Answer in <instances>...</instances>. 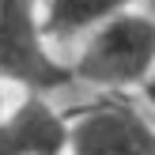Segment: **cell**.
Listing matches in <instances>:
<instances>
[{"mask_svg":"<svg viewBox=\"0 0 155 155\" xmlns=\"http://www.w3.org/2000/svg\"><path fill=\"white\" fill-rule=\"evenodd\" d=\"M72 83L91 95L148 87L155 72V15L136 0L68 53Z\"/></svg>","mask_w":155,"mask_h":155,"instance_id":"1","label":"cell"},{"mask_svg":"<svg viewBox=\"0 0 155 155\" xmlns=\"http://www.w3.org/2000/svg\"><path fill=\"white\" fill-rule=\"evenodd\" d=\"M0 76L15 91H76L68 61L45 38L38 0H0Z\"/></svg>","mask_w":155,"mask_h":155,"instance_id":"2","label":"cell"},{"mask_svg":"<svg viewBox=\"0 0 155 155\" xmlns=\"http://www.w3.org/2000/svg\"><path fill=\"white\" fill-rule=\"evenodd\" d=\"M68 117V155H155V121L125 95H91Z\"/></svg>","mask_w":155,"mask_h":155,"instance_id":"3","label":"cell"},{"mask_svg":"<svg viewBox=\"0 0 155 155\" xmlns=\"http://www.w3.org/2000/svg\"><path fill=\"white\" fill-rule=\"evenodd\" d=\"M72 117L61 95L19 91L0 117V155H68Z\"/></svg>","mask_w":155,"mask_h":155,"instance_id":"4","label":"cell"},{"mask_svg":"<svg viewBox=\"0 0 155 155\" xmlns=\"http://www.w3.org/2000/svg\"><path fill=\"white\" fill-rule=\"evenodd\" d=\"M38 4H42L45 38H49L53 49L68 61V53L87 34H95L106 19H114L117 12H125L136 0H38Z\"/></svg>","mask_w":155,"mask_h":155,"instance_id":"5","label":"cell"},{"mask_svg":"<svg viewBox=\"0 0 155 155\" xmlns=\"http://www.w3.org/2000/svg\"><path fill=\"white\" fill-rule=\"evenodd\" d=\"M15 95H19V91H15L12 83H8L4 76H0V117L8 114V106H12V98H15Z\"/></svg>","mask_w":155,"mask_h":155,"instance_id":"6","label":"cell"},{"mask_svg":"<svg viewBox=\"0 0 155 155\" xmlns=\"http://www.w3.org/2000/svg\"><path fill=\"white\" fill-rule=\"evenodd\" d=\"M140 4H144V8H148V12L155 15V0H140Z\"/></svg>","mask_w":155,"mask_h":155,"instance_id":"7","label":"cell"},{"mask_svg":"<svg viewBox=\"0 0 155 155\" xmlns=\"http://www.w3.org/2000/svg\"><path fill=\"white\" fill-rule=\"evenodd\" d=\"M148 91H151V95H155V72H151V83H148Z\"/></svg>","mask_w":155,"mask_h":155,"instance_id":"8","label":"cell"}]
</instances>
